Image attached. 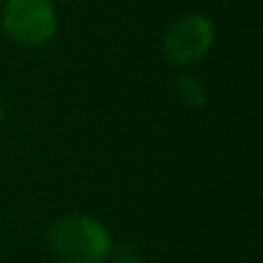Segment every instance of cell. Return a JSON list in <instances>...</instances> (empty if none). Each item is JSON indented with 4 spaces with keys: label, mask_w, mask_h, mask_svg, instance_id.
<instances>
[{
    "label": "cell",
    "mask_w": 263,
    "mask_h": 263,
    "mask_svg": "<svg viewBox=\"0 0 263 263\" xmlns=\"http://www.w3.org/2000/svg\"><path fill=\"white\" fill-rule=\"evenodd\" d=\"M46 242L63 263H102L111 247L106 229L88 215L55 219L46 231Z\"/></svg>",
    "instance_id": "1"
},
{
    "label": "cell",
    "mask_w": 263,
    "mask_h": 263,
    "mask_svg": "<svg viewBox=\"0 0 263 263\" xmlns=\"http://www.w3.org/2000/svg\"><path fill=\"white\" fill-rule=\"evenodd\" d=\"M0 26L14 44L37 49L55 37L58 16L51 0H5Z\"/></svg>",
    "instance_id": "2"
},
{
    "label": "cell",
    "mask_w": 263,
    "mask_h": 263,
    "mask_svg": "<svg viewBox=\"0 0 263 263\" xmlns=\"http://www.w3.org/2000/svg\"><path fill=\"white\" fill-rule=\"evenodd\" d=\"M215 42V26L203 14H185L168 26L164 35V53L173 65H192L205 58Z\"/></svg>",
    "instance_id": "3"
},
{
    "label": "cell",
    "mask_w": 263,
    "mask_h": 263,
    "mask_svg": "<svg viewBox=\"0 0 263 263\" xmlns=\"http://www.w3.org/2000/svg\"><path fill=\"white\" fill-rule=\"evenodd\" d=\"M173 92H176V95L180 97V102H185L187 106H194L196 109V106L205 104V88L201 86L194 77H187V74L178 77L176 83H173Z\"/></svg>",
    "instance_id": "4"
},
{
    "label": "cell",
    "mask_w": 263,
    "mask_h": 263,
    "mask_svg": "<svg viewBox=\"0 0 263 263\" xmlns=\"http://www.w3.org/2000/svg\"><path fill=\"white\" fill-rule=\"evenodd\" d=\"M0 125H3V97H0Z\"/></svg>",
    "instance_id": "5"
},
{
    "label": "cell",
    "mask_w": 263,
    "mask_h": 263,
    "mask_svg": "<svg viewBox=\"0 0 263 263\" xmlns=\"http://www.w3.org/2000/svg\"><path fill=\"white\" fill-rule=\"evenodd\" d=\"M3 5H5V0H0V7H3Z\"/></svg>",
    "instance_id": "6"
}]
</instances>
